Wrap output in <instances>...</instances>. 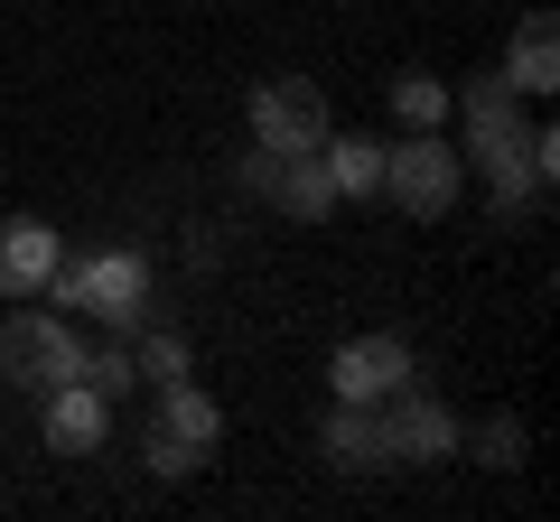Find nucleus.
<instances>
[{
    "label": "nucleus",
    "mask_w": 560,
    "mask_h": 522,
    "mask_svg": "<svg viewBox=\"0 0 560 522\" xmlns=\"http://www.w3.org/2000/svg\"><path fill=\"white\" fill-rule=\"evenodd\" d=\"M458 112H467V150L458 159H477L486 168V187H495V205H523L533 197V159H523V121H514V84L504 75H477L458 94Z\"/></svg>",
    "instance_id": "1"
},
{
    "label": "nucleus",
    "mask_w": 560,
    "mask_h": 522,
    "mask_svg": "<svg viewBox=\"0 0 560 522\" xmlns=\"http://www.w3.org/2000/svg\"><path fill=\"white\" fill-rule=\"evenodd\" d=\"M84 373V345L57 308H20V318L0 327V382H20V392H57V382Z\"/></svg>",
    "instance_id": "2"
},
{
    "label": "nucleus",
    "mask_w": 560,
    "mask_h": 522,
    "mask_svg": "<svg viewBox=\"0 0 560 522\" xmlns=\"http://www.w3.org/2000/svg\"><path fill=\"white\" fill-rule=\"evenodd\" d=\"M215 439H224V411L206 402L197 382H187V373H178V382H160V411L140 420V458L160 466V476H187V466H197Z\"/></svg>",
    "instance_id": "3"
},
{
    "label": "nucleus",
    "mask_w": 560,
    "mask_h": 522,
    "mask_svg": "<svg viewBox=\"0 0 560 522\" xmlns=\"http://www.w3.org/2000/svg\"><path fill=\"white\" fill-rule=\"evenodd\" d=\"M47 289H57V308H94V318H113V327H140L150 261L140 252H84V261H57Z\"/></svg>",
    "instance_id": "4"
},
{
    "label": "nucleus",
    "mask_w": 560,
    "mask_h": 522,
    "mask_svg": "<svg viewBox=\"0 0 560 522\" xmlns=\"http://www.w3.org/2000/svg\"><path fill=\"white\" fill-rule=\"evenodd\" d=\"M458 178H467V159L440 141V131H411V141L383 150V197H393L401 215H420V224L458 205Z\"/></svg>",
    "instance_id": "5"
},
{
    "label": "nucleus",
    "mask_w": 560,
    "mask_h": 522,
    "mask_svg": "<svg viewBox=\"0 0 560 522\" xmlns=\"http://www.w3.org/2000/svg\"><path fill=\"white\" fill-rule=\"evenodd\" d=\"M337 121H327V94L308 75H261L253 84V141L261 150H318Z\"/></svg>",
    "instance_id": "6"
},
{
    "label": "nucleus",
    "mask_w": 560,
    "mask_h": 522,
    "mask_svg": "<svg viewBox=\"0 0 560 522\" xmlns=\"http://www.w3.org/2000/svg\"><path fill=\"white\" fill-rule=\"evenodd\" d=\"M374 411V448H383V466H401V458H448L458 448V420H448L430 392H411V382H393L383 402H364Z\"/></svg>",
    "instance_id": "7"
},
{
    "label": "nucleus",
    "mask_w": 560,
    "mask_h": 522,
    "mask_svg": "<svg viewBox=\"0 0 560 522\" xmlns=\"http://www.w3.org/2000/svg\"><path fill=\"white\" fill-rule=\"evenodd\" d=\"M253 187H261V197H280L300 224H327V215H337V178H327L318 150H253Z\"/></svg>",
    "instance_id": "8"
},
{
    "label": "nucleus",
    "mask_w": 560,
    "mask_h": 522,
    "mask_svg": "<svg viewBox=\"0 0 560 522\" xmlns=\"http://www.w3.org/2000/svg\"><path fill=\"white\" fill-rule=\"evenodd\" d=\"M327 382H337V402H383L393 382H411V345L401 336H355V345H337Z\"/></svg>",
    "instance_id": "9"
},
{
    "label": "nucleus",
    "mask_w": 560,
    "mask_h": 522,
    "mask_svg": "<svg viewBox=\"0 0 560 522\" xmlns=\"http://www.w3.org/2000/svg\"><path fill=\"white\" fill-rule=\"evenodd\" d=\"M57 271V224L47 215H0V299H38Z\"/></svg>",
    "instance_id": "10"
},
{
    "label": "nucleus",
    "mask_w": 560,
    "mask_h": 522,
    "mask_svg": "<svg viewBox=\"0 0 560 522\" xmlns=\"http://www.w3.org/2000/svg\"><path fill=\"white\" fill-rule=\"evenodd\" d=\"M38 402H47V448H57V458H94V448L113 439V402H103L94 382H57Z\"/></svg>",
    "instance_id": "11"
},
{
    "label": "nucleus",
    "mask_w": 560,
    "mask_h": 522,
    "mask_svg": "<svg viewBox=\"0 0 560 522\" xmlns=\"http://www.w3.org/2000/svg\"><path fill=\"white\" fill-rule=\"evenodd\" d=\"M504 84H514V94H551V84H560V28H551V10H533V20L514 28Z\"/></svg>",
    "instance_id": "12"
},
{
    "label": "nucleus",
    "mask_w": 560,
    "mask_h": 522,
    "mask_svg": "<svg viewBox=\"0 0 560 522\" xmlns=\"http://www.w3.org/2000/svg\"><path fill=\"white\" fill-rule=\"evenodd\" d=\"M318 159H327V178H337V197H383V141H364V131H327L318 141Z\"/></svg>",
    "instance_id": "13"
},
{
    "label": "nucleus",
    "mask_w": 560,
    "mask_h": 522,
    "mask_svg": "<svg viewBox=\"0 0 560 522\" xmlns=\"http://www.w3.org/2000/svg\"><path fill=\"white\" fill-rule=\"evenodd\" d=\"M327 458H337V466H383L374 411H364V402H337V420H327Z\"/></svg>",
    "instance_id": "14"
},
{
    "label": "nucleus",
    "mask_w": 560,
    "mask_h": 522,
    "mask_svg": "<svg viewBox=\"0 0 560 522\" xmlns=\"http://www.w3.org/2000/svg\"><path fill=\"white\" fill-rule=\"evenodd\" d=\"M393 112L411 121V131H440L458 103H448V84H440V75H393Z\"/></svg>",
    "instance_id": "15"
},
{
    "label": "nucleus",
    "mask_w": 560,
    "mask_h": 522,
    "mask_svg": "<svg viewBox=\"0 0 560 522\" xmlns=\"http://www.w3.org/2000/svg\"><path fill=\"white\" fill-rule=\"evenodd\" d=\"M75 382H94L103 402H121V392H131V382H140V364H131V355H121V345H113V355H84V373H75Z\"/></svg>",
    "instance_id": "16"
},
{
    "label": "nucleus",
    "mask_w": 560,
    "mask_h": 522,
    "mask_svg": "<svg viewBox=\"0 0 560 522\" xmlns=\"http://www.w3.org/2000/svg\"><path fill=\"white\" fill-rule=\"evenodd\" d=\"M477 458H486V466H523V429H514V420H486V429H477Z\"/></svg>",
    "instance_id": "17"
},
{
    "label": "nucleus",
    "mask_w": 560,
    "mask_h": 522,
    "mask_svg": "<svg viewBox=\"0 0 560 522\" xmlns=\"http://www.w3.org/2000/svg\"><path fill=\"white\" fill-rule=\"evenodd\" d=\"M140 373H150V382H178L187 373V345L178 336H150V345H140Z\"/></svg>",
    "instance_id": "18"
}]
</instances>
